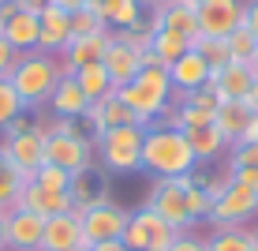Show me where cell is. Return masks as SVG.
Returning <instances> with one entry per match:
<instances>
[{
	"label": "cell",
	"instance_id": "6da1fadb",
	"mask_svg": "<svg viewBox=\"0 0 258 251\" xmlns=\"http://www.w3.org/2000/svg\"><path fill=\"white\" fill-rule=\"evenodd\" d=\"M195 154L191 142L180 128H157L150 124L146 135H142V173L157 176H191L195 173Z\"/></svg>",
	"mask_w": 258,
	"mask_h": 251
},
{
	"label": "cell",
	"instance_id": "7a4b0ae2",
	"mask_svg": "<svg viewBox=\"0 0 258 251\" xmlns=\"http://www.w3.org/2000/svg\"><path fill=\"white\" fill-rule=\"evenodd\" d=\"M60 79H64L60 57H49V53L34 49V53H23L19 57V64L12 68V75H8V83L15 86L23 109L30 113V109H45Z\"/></svg>",
	"mask_w": 258,
	"mask_h": 251
},
{
	"label": "cell",
	"instance_id": "3957f363",
	"mask_svg": "<svg viewBox=\"0 0 258 251\" xmlns=\"http://www.w3.org/2000/svg\"><path fill=\"white\" fill-rule=\"evenodd\" d=\"M116 97L127 105L131 113L139 116V124H154L157 116L165 113L168 97H172V79H168V68H142L127 86H120Z\"/></svg>",
	"mask_w": 258,
	"mask_h": 251
},
{
	"label": "cell",
	"instance_id": "277c9868",
	"mask_svg": "<svg viewBox=\"0 0 258 251\" xmlns=\"http://www.w3.org/2000/svg\"><path fill=\"white\" fill-rule=\"evenodd\" d=\"M142 124H127V128H109L101 135H94V154L101 158V165L116 176L142 173Z\"/></svg>",
	"mask_w": 258,
	"mask_h": 251
},
{
	"label": "cell",
	"instance_id": "5b68a950",
	"mask_svg": "<svg viewBox=\"0 0 258 251\" xmlns=\"http://www.w3.org/2000/svg\"><path fill=\"white\" fill-rule=\"evenodd\" d=\"M146 206L165 225H172V232H195V221L187 214V176H157L150 184Z\"/></svg>",
	"mask_w": 258,
	"mask_h": 251
},
{
	"label": "cell",
	"instance_id": "8992f818",
	"mask_svg": "<svg viewBox=\"0 0 258 251\" xmlns=\"http://www.w3.org/2000/svg\"><path fill=\"white\" fill-rule=\"evenodd\" d=\"M258 218V191L239 187L236 180L213 199L210 206V229H251V221Z\"/></svg>",
	"mask_w": 258,
	"mask_h": 251
},
{
	"label": "cell",
	"instance_id": "52a82bcc",
	"mask_svg": "<svg viewBox=\"0 0 258 251\" xmlns=\"http://www.w3.org/2000/svg\"><path fill=\"white\" fill-rule=\"evenodd\" d=\"M45 161L79 176L94 169V139L83 131H52V135H45Z\"/></svg>",
	"mask_w": 258,
	"mask_h": 251
},
{
	"label": "cell",
	"instance_id": "ba28073f",
	"mask_svg": "<svg viewBox=\"0 0 258 251\" xmlns=\"http://www.w3.org/2000/svg\"><path fill=\"white\" fill-rule=\"evenodd\" d=\"M120 240H123L127 251H168V244L176 240V232H172V225H165V221L142 203L127 214V229H123Z\"/></svg>",
	"mask_w": 258,
	"mask_h": 251
},
{
	"label": "cell",
	"instance_id": "9c48e42d",
	"mask_svg": "<svg viewBox=\"0 0 258 251\" xmlns=\"http://www.w3.org/2000/svg\"><path fill=\"white\" fill-rule=\"evenodd\" d=\"M127 214L120 203H97V206H86L83 214V244H105V240H120L123 229H127Z\"/></svg>",
	"mask_w": 258,
	"mask_h": 251
},
{
	"label": "cell",
	"instance_id": "30bf717a",
	"mask_svg": "<svg viewBox=\"0 0 258 251\" xmlns=\"http://www.w3.org/2000/svg\"><path fill=\"white\" fill-rule=\"evenodd\" d=\"M239 26H243V0H202L199 4L202 38H228Z\"/></svg>",
	"mask_w": 258,
	"mask_h": 251
},
{
	"label": "cell",
	"instance_id": "8fae6325",
	"mask_svg": "<svg viewBox=\"0 0 258 251\" xmlns=\"http://www.w3.org/2000/svg\"><path fill=\"white\" fill-rule=\"evenodd\" d=\"M0 150H4L8 161L23 173V184L45 165V135H41L38 128L23 131V135H15V139H4V142H0Z\"/></svg>",
	"mask_w": 258,
	"mask_h": 251
},
{
	"label": "cell",
	"instance_id": "7c38bea8",
	"mask_svg": "<svg viewBox=\"0 0 258 251\" xmlns=\"http://www.w3.org/2000/svg\"><path fill=\"white\" fill-rule=\"evenodd\" d=\"M71 41V15L56 4H45L38 12V49L49 57H60Z\"/></svg>",
	"mask_w": 258,
	"mask_h": 251
},
{
	"label": "cell",
	"instance_id": "4fadbf2b",
	"mask_svg": "<svg viewBox=\"0 0 258 251\" xmlns=\"http://www.w3.org/2000/svg\"><path fill=\"white\" fill-rule=\"evenodd\" d=\"M41 232H45V218L34 210H8V251H41Z\"/></svg>",
	"mask_w": 258,
	"mask_h": 251
},
{
	"label": "cell",
	"instance_id": "5bb4252c",
	"mask_svg": "<svg viewBox=\"0 0 258 251\" xmlns=\"http://www.w3.org/2000/svg\"><path fill=\"white\" fill-rule=\"evenodd\" d=\"M109 41H112V30L86 34V38H71L68 49L60 53V71L71 75V71H79L83 64H97V60L105 57V49H109Z\"/></svg>",
	"mask_w": 258,
	"mask_h": 251
},
{
	"label": "cell",
	"instance_id": "9a60e30c",
	"mask_svg": "<svg viewBox=\"0 0 258 251\" xmlns=\"http://www.w3.org/2000/svg\"><path fill=\"white\" fill-rule=\"evenodd\" d=\"M168 79H172V90L191 94V90H202V86L210 83L213 71H210L206 60H202V53L187 49L180 60H172V64H168Z\"/></svg>",
	"mask_w": 258,
	"mask_h": 251
},
{
	"label": "cell",
	"instance_id": "2e32d148",
	"mask_svg": "<svg viewBox=\"0 0 258 251\" xmlns=\"http://www.w3.org/2000/svg\"><path fill=\"white\" fill-rule=\"evenodd\" d=\"M83 120L90 124L94 135H101V131H109V128H127V124H139V116L131 113L116 94H109V97H101V102H90V109H86Z\"/></svg>",
	"mask_w": 258,
	"mask_h": 251
},
{
	"label": "cell",
	"instance_id": "e0dca14e",
	"mask_svg": "<svg viewBox=\"0 0 258 251\" xmlns=\"http://www.w3.org/2000/svg\"><path fill=\"white\" fill-rule=\"evenodd\" d=\"M83 244V221L75 214H56L45 218V232H41V251H75Z\"/></svg>",
	"mask_w": 258,
	"mask_h": 251
},
{
	"label": "cell",
	"instance_id": "ac0fdd59",
	"mask_svg": "<svg viewBox=\"0 0 258 251\" xmlns=\"http://www.w3.org/2000/svg\"><path fill=\"white\" fill-rule=\"evenodd\" d=\"M12 206H19V210H34V214H41V218H56V214H68L75 203H71V191L52 195V191H41L38 184L26 180V184L19 187V195H15Z\"/></svg>",
	"mask_w": 258,
	"mask_h": 251
},
{
	"label": "cell",
	"instance_id": "d6986e66",
	"mask_svg": "<svg viewBox=\"0 0 258 251\" xmlns=\"http://www.w3.org/2000/svg\"><path fill=\"white\" fill-rule=\"evenodd\" d=\"M213 90H217L221 102H243L251 94V83H254V64H225L221 71H213Z\"/></svg>",
	"mask_w": 258,
	"mask_h": 251
},
{
	"label": "cell",
	"instance_id": "ffe728a7",
	"mask_svg": "<svg viewBox=\"0 0 258 251\" xmlns=\"http://www.w3.org/2000/svg\"><path fill=\"white\" fill-rule=\"evenodd\" d=\"M101 64H105V71L112 75V86H127L131 79L142 71V60H139V53L131 49V45H123V41H116L112 38L109 41V49H105V57H101Z\"/></svg>",
	"mask_w": 258,
	"mask_h": 251
},
{
	"label": "cell",
	"instance_id": "44dd1931",
	"mask_svg": "<svg viewBox=\"0 0 258 251\" xmlns=\"http://www.w3.org/2000/svg\"><path fill=\"white\" fill-rule=\"evenodd\" d=\"M49 116H68V120H83L86 116V109H90V102H86V94L79 90V83L71 75H64L56 83V90H52V97H49Z\"/></svg>",
	"mask_w": 258,
	"mask_h": 251
},
{
	"label": "cell",
	"instance_id": "7402d4cb",
	"mask_svg": "<svg viewBox=\"0 0 258 251\" xmlns=\"http://www.w3.org/2000/svg\"><path fill=\"white\" fill-rule=\"evenodd\" d=\"M150 30H157V26H168V30H180L187 34V38H195L199 34V8L183 4V0H172V4L165 8H154V15H150Z\"/></svg>",
	"mask_w": 258,
	"mask_h": 251
},
{
	"label": "cell",
	"instance_id": "603a6c76",
	"mask_svg": "<svg viewBox=\"0 0 258 251\" xmlns=\"http://www.w3.org/2000/svg\"><path fill=\"white\" fill-rule=\"evenodd\" d=\"M254 116V109H251V102H221L217 105V116H213V128L221 131V135L228 139V146L243 135V128H247V120Z\"/></svg>",
	"mask_w": 258,
	"mask_h": 251
},
{
	"label": "cell",
	"instance_id": "cb8c5ba5",
	"mask_svg": "<svg viewBox=\"0 0 258 251\" xmlns=\"http://www.w3.org/2000/svg\"><path fill=\"white\" fill-rule=\"evenodd\" d=\"M0 34L8 38V45L15 53H34L38 49V15L34 12H15L12 19L0 26Z\"/></svg>",
	"mask_w": 258,
	"mask_h": 251
},
{
	"label": "cell",
	"instance_id": "d4e9b609",
	"mask_svg": "<svg viewBox=\"0 0 258 251\" xmlns=\"http://www.w3.org/2000/svg\"><path fill=\"white\" fill-rule=\"evenodd\" d=\"M71 79H75L79 90L86 94V102H101V97L116 94V86H112V75L105 71L101 60H97V64H83L79 71H71Z\"/></svg>",
	"mask_w": 258,
	"mask_h": 251
},
{
	"label": "cell",
	"instance_id": "484cf974",
	"mask_svg": "<svg viewBox=\"0 0 258 251\" xmlns=\"http://www.w3.org/2000/svg\"><path fill=\"white\" fill-rule=\"evenodd\" d=\"M183 135H187V142H191L195 161H213V158H221L228 150V139L221 135L213 124H206V128H187Z\"/></svg>",
	"mask_w": 258,
	"mask_h": 251
},
{
	"label": "cell",
	"instance_id": "4316f807",
	"mask_svg": "<svg viewBox=\"0 0 258 251\" xmlns=\"http://www.w3.org/2000/svg\"><path fill=\"white\" fill-rule=\"evenodd\" d=\"M71 203H75V206L109 203V195H105V176L97 173V169H86V173L71 176Z\"/></svg>",
	"mask_w": 258,
	"mask_h": 251
},
{
	"label": "cell",
	"instance_id": "83f0119b",
	"mask_svg": "<svg viewBox=\"0 0 258 251\" xmlns=\"http://www.w3.org/2000/svg\"><path fill=\"white\" fill-rule=\"evenodd\" d=\"M191 49V38L180 30H168V26H157L154 30V41H150V53H157V60L168 68L172 60H180L183 53Z\"/></svg>",
	"mask_w": 258,
	"mask_h": 251
},
{
	"label": "cell",
	"instance_id": "f1b7e54d",
	"mask_svg": "<svg viewBox=\"0 0 258 251\" xmlns=\"http://www.w3.org/2000/svg\"><path fill=\"white\" fill-rule=\"evenodd\" d=\"M191 49L202 53V60L210 64V71H221L225 64H232V53H228V41L225 38H202V34H195Z\"/></svg>",
	"mask_w": 258,
	"mask_h": 251
},
{
	"label": "cell",
	"instance_id": "f546056e",
	"mask_svg": "<svg viewBox=\"0 0 258 251\" xmlns=\"http://www.w3.org/2000/svg\"><path fill=\"white\" fill-rule=\"evenodd\" d=\"M206 251H254L247 229H213L206 236Z\"/></svg>",
	"mask_w": 258,
	"mask_h": 251
},
{
	"label": "cell",
	"instance_id": "4dcf8cb0",
	"mask_svg": "<svg viewBox=\"0 0 258 251\" xmlns=\"http://www.w3.org/2000/svg\"><path fill=\"white\" fill-rule=\"evenodd\" d=\"M19 187H23V173L12 165V161H8L4 150H0V206H8V210H12Z\"/></svg>",
	"mask_w": 258,
	"mask_h": 251
},
{
	"label": "cell",
	"instance_id": "1f68e13d",
	"mask_svg": "<svg viewBox=\"0 0 258 251\" xmlns=\"http://www.w3.org/2000/svg\"><path fill=\"white\" fill-rule=\"evenodd\" d=\"M228 53H232V60L236 64H254V53H258V38L247 26H239V30H232L228 34Z\"/></svg>",
	"mask_w": 258,
	"mask_h": 251
},
{
	"label": "cell",
	"instance_id": "d6a6232c",
	"mask_svg": "<svg viewBox=\"0 0 258 251\" xmlns=\"http://www.w3.org/2000/svg\"><path fill=\"white\" fill-rule=\"evenodd\" d=\"M30 184H38L41 191L64 195V191H71V173H64V169H56V165H49V161H45V165L30 176Z\"/></svg>",
	"mask_w": 258,
	"mask_h": 251
},
{
	"label": "cell",
	"instance_id": "836d02e7",
	"mask_svg": "<svg viewBox=\"0 0 258 251\" xmlns=\"http://www.w3.org/2000/svg\"><path fill=\"white\" fill-rule=\"evenodd\" d=\"M101 30H109V26H105V19L90 4L79 8V12H71V38H86V34H101Z\"/></svg>",
	"mask_w": 258,
	"mask_h": 251
},
{
	"label": "cell",
	"instance_id": "e575fe53",
	"mask_svg": "<svg viewBox=\"0 0 258 251\" xmlns=\"http://www.w3.org/2000/svg\"><path fill=\"white\" fill-rule=\"evenodd\" d=\"M180 105H191V109L206 113L210 120H213V116H217V105H221V97H217V90H213V83H206V86H202V90L180 94Z\"/></svg>",
	"mask_w": 258,
	"mask_h": 251
},
{
	"label": "cell",
	"instance_id": "d590c367",
	"mask_svg": "<svg viewBox=\"0 0 258 251\" xmlns=\"http://www.w3.org/2000/svg\"><path fill=\"white\" fill-rule=\"evenodd\" d=\"M19 113H26V109H23L19 94H15V86L8 83V79H0V131H4Z\"/></svg>",
	"mask_w": 258,
	"mask_h": 251
},
{
	"label": "cell",
	"instance_id": "8d00e7d4",
	"mask_svg": "<svg viewBox=\"0 0 258 251\" xmlns=\"http://www.w3.org/2000/svg\"><path fill=\"white\" fill-rule=\"evenodd\" d=\"M210 206H213V199H210L206 191H202L199 184H195V176H187V214H191L195 225L210 218Z\"/></svg>",
	"mask_w": 258,
	"mask_h": 251
},
{
	"label": "cell",
	"instance_id": "74e56055",
	"mask_svg": "<svg viewBox=\"0 0 258 251\" xmlns=\"http://www.w3.org/2000/svg\"><path fill=\"white\" fill-rule=\"evenodd\" d=\"M228 169H258V142H232Z\"/></svg>",
	"mask_w": 258,
	"mask_h": 251
},
{
	"label": "cell",
	"instance_id": "f35d334b",
	"mask_svg": "<svg viewBox=\"0 0 258 251\" xmlns=\"http://www.w3.org/2000/svg\"><path fill=\"white\" fill-rule=\"evenodd\" d=\"M168 251H206V236H199V232H176Z\"/></svg>",
	"mask_w": 258,
	"mask_h": 251
},
{
	"label": "cell",
	"instance_id": "ab89813d",
	"mask_svg": "<svg viewBox=\"0 0 258 251\" xmlns=\"http://www.w3.org/2000/svg\"><path fill=\"white\" fill-rule=\"evenodd\" d=\"M19 57H23V53H15L12 45H8V38L0 34V79H8V75H12V68L19 64Z\"/></svg>",
	"mask_w": 258,
	"mask_h": 251
},
{
	"label": "cell",
	"instance_id": "60d3db41",
	"mask_svg": "<svg viewBox=\"0 0 258 251\" xmlns=\"http://www.w3.org/2000/svg\"><path fill=\"white\" fill-rule=\"evenodd\" d=\"M30 128H34V120H30L26 113H19V116H15V120L8 124L4 131H0V135H4V139H15V135H23V131H30Z\"/></svg>",
	"mask_w": 258,
	"mask_h": 251
},
{
	"label": "cell",
	"instance_id": "b9f144b4",
	"mask_svg": "<svg viewBox=\"0 0 258 251\" xmlns=\"http://www.w3.org/2000/svg\"><path fill=\"white\" fill-rule=\"evenodd\" d=\"M232 173V180L239 187H251V191H258V169H228Z\"/></svg>",
	"mask_w": 258,
	"mask_h": 251
},
{
	"label": "cell",
	"instance_id": "7bdbcfd3",
	"mask_svg": "<svg viewBox=\"0 0 258 251\" xmlns=\"http://www.w3.org/2000/svg\"><path fill=\"white\" fill-rule=\"evenodd\" d=\"M243 26L258 38V0H243Z\"/></svg>",
	"mask_w": 258,
	"mask_h": 251
},
{
	"label": "cell",
	"instance_id": "ee69618b",
	"mask_svg": "<svg viewBox=\"0 0 258 251\" xmlns=\"http://www.w3.org/2000/svg\"><path fill=\"white\" fill-rule=\"evenodd\" d=\"M236 142H258V113L247 120V128H243V135H239Z\"/></svg>",
	"mask_w": 258,
	"mask_h": 251
},
{
	"label": "cell",
	"instance_id": "f6af8a7d",
	"mask_svg": "<svg viewBox=\"0 0 258 251\" xmlns=\"http://www.w3.org/2000/svg\"><path fill=\"white\" fill-rule=\"evenodd\" d=\"M15 12H19V4H15V0H0V26H4L8 19H12Z\"/></svg>",
	"mask_w": 258,
	"mask_h": 251
},
{
	"label": "cell",
	"instance_id": "bcb514c9",
	"mask_svg": "<svg viewBox=\"0 0 258 251\" xmlns=\"http://www.w3.org/2000/svg\"><path fill=\"white\" fill-rule=\"evenodd\" d=\"M49 4H56V8H64V12L71 15V12H79V8H86L90 0H49Z\"/></svg>",
	"mask_w": 258,
	"mask_h": 251
},
{
	"label": "cell",
	"instance_id": "7dc6e473",
	"mask_svg": "<svg viewBox=\"0 0 258 251\" xmlns=\"http://www.w3.org/2000/svg\"><path fill=\"white\" fill-rule=\"evenodd\" d=\"M15 4H19V12H34V15H38L41 8L49 4V0H15Z\"/></svg>",
	"mask_w": 258,
	"mask_h": 251
},
{
	"label": "cell",
	"instance_id": "c3c4849f",
	"mask_svg": "<svg viewBox=\"0 0 258 251\" xmlns=\"http://www.w3.org/2000/svg\"><path fill=\"white\" fill-rule=\"evenodd\" d=\"M0 247L8 251V206H0Z\"/></svg>",
	"mask_w": 258,
	"mask_h": 251
},
{
	"label": "cell",
	"instance_id": "681fc988",
	"mask_svg": "<svg viewBox=\"0 0 258 251\" xmlns=\"http://www.w3.org/2000/svg\"><path fill=\"white\" fill-rule=\"evenodd\" d=\"M94 251H127L123 240H105V244H94Z\"/></svg>",
	"mask_w": 258,
	"mask_h": 251
},
{
	"label": "cell",
	"instance_id": "f907efd6",
	"mask_svg": "<svg viewBox=\"0 0 258 251\" xmlns=\"http://www.w3.org/2000/svg\"><path fill=\"white\" fill-rule=\"evenodd\" d=\"M247 102H251V109L258 113V68H254V83H251V94H247Z\"/></svg>",
	"mask_w": 258,
	"mask_h": 251
},
{
	"label": "cell",
	"instance_id": "816d5d0a",
	"mask_svg": "<svg viewBox=\"0 0 258 251\" xmlns=\"http://www.w3.org/2000/svg\"><path fill=\"white\" fill-rule=\"evenodd\" d=\"M139 4H150V8H165V4H172V0H139Z\"/></svg>",
	"mask_w": 258,
	"mask_h": 251
},
{
	"label": "cell",
	"instance_id": "f5cc1de1",
	"mask_svg": "<svg viewBox=\"0 0 258 251\" xmlns=\"http://www.w3.org/2000/svg\"><path fill=\"white\" fill-rule=\"evenodd\" d=\"M247 232H251V244H254V251H258V225H254V229H247Z\"/></svg>",
	"mask_w": 258,
	"mask_h": 251
},
{
	"label": "cell",
	"instance_id": "db71d44e",
	"mask_svg": "<svg viewBox=\"0 0 258 251\" xmlns=\"http://www.w3.org/2000/svg\"><path fill=\"white\" fill-rule=\"evenodd\" d=\"M75 251H94V247H90V244H79V247H75Z\"/></svg>",
	"mask_w": 258,
	"mask_h": 251
},
{
	"label": "cell",
	"instance_id": "11a10c76",
	"mask_svg": "<svg viewBox=\"0 0 258 251\" xmlns=\"http://www.w3.org/2000/svg\"><path fill=\"white\" fill-rule=\"evenodd\" d=\"M183 4H191V8H199V4H202V0H183Z\"/></svg>",
	"mask_w": 258,
	"mask_h": 251
},
{
	"label": "cell",
	"instance_id": "9f6ffc18",
	"mask_svg": "<svg viewBox=\"0 0 258 251\" xmlns=\"http://www.w3.org/2000/svg\"><path fill=\"white\" fill-rule=\"evenodd\" d=\"M0 251H4V247H0Z\"/></svg>",
	"mask_w": 258,
	"mask_h": 251
}]
</instances>
